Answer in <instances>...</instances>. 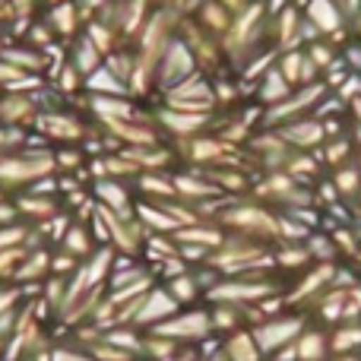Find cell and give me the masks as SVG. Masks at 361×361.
Listing matches in <instances>:
<instances>
[{
	"mask_svg": "<svg viewBox=\"0 0 361 361\" xmlns=\"http://www.w3.org/2000/svg\"><path fill=\"white\" fill-rule=\"evenodd\" d=\"M219 225L231 228V235L254 238L263 244L282 241V216L269 212L263 203H247V200H225V212H219Z\"/></svg>",
	"mask_w": 361,
	"mask_h": 361,
	"instance_id": "obj_1",
	"label": "cell"
},
{
	"mask_svg": "<svg viewBox=\"0 0 361 361\" xmlns=\"http://www.w3.org/2000/svg\"><path fill=\"white\" fill-rule=\"evenodd\" d=\"M269 295H282L279 282L276 279H244V276H231V279H219L216 286L206 292L209 305H238V307H250L260 305Z\"/></svg>",
	"mask_w": 361,
	"mask_h": 361,
	"instance_id": "obj_2",
	"label": "cell"
},
{
	"mask_svg": "<svg viewBox=\"0 0 361 361\" xmlns=\"http://www.w3.org/2000/svg\"><path fill=\"white\" fill-rule=\"evenodd\" d=\"M307 326V317L301 311H292V314H276V317H267L260 320V324L250 326V336H254L257 349L263 352V355H276L279 349H286V345H292L295 339L301 336V330Z\"/></svg>",
	"mask_w": 361,
	"mask_h": 361,
	"instance_id": "obj_3",
	"label": "cell"
},
{
	"mask_svg": "<svg viewBox=\"0 0 361 361\" xmlns=\"http://www.w3.org/2000/svg\"><path fill=\"white\" fill-rule=\"evenodd\" d=\"M324 95H326L324 80L311 82V86H298L286 102H279V105L263 111V124H267V130H276V127L288 124V121L307 118V111H317L320 108V99H324Z\"/></svg>",
	"mask_w": 361,
	"mask_h": 361,
	"instance_id": "obj_4",
	"label": "cell"
},
{
	"mask_svg": "<svg viewBox=\"0 0 361 361\" xmlns=\"http://www.w3.org/2000/svg\"><path fill=\"white\" fill-rule=\"evenodd\" d=\"M149 333H159L165 339L175 343H203L212 333V320H209V307H180L175 317H169L165 324L152 326Z\"/></svg>",
	"mask_w": 361,
	"mask_h": 361,
	"instance_id": "obj_5",
	"label": "cell"
},
{
	"mask_svg": "<svg viewBox=\"0 0 361 361\" xmlns=\"http://www.w3.org/2000/svg\"><path fill=\"white\" fill-rule=\"evenodd\" d=\"M165 108H175V111H187V114H209L216 108L212 82L203 73H193L190 80L178 82L175 89L165 92Z\"/></svg>",
	"mask_w": 361,
	"mask_h": 361,
	"instance_id": "obj_6",
	"label": "cell"
},
{
	"mask_svg": "<svg viewBox=\"0 0 361 361\" xmlns=\"http://www.w3.org/2000/svg\"><path fill=\"white\" fill-rule=\"evenodd\" d=\"M193 73H197V61H193L190 48H187L180 38H171V44L165 48V54L159 57V63H156V86L162 89V92H169L178 82L190 80Z\"/></svg>",
	"mask_w": 361,
	"mask_h": 361,
	"instance_id": "obj_7",
	"label": "cell"
},
{
	"mask_svg": "<svg viewBox=\"0 0 361 361\" xmlns=\"http://www.w3.org/2000/svg\"><path fill=\"white\" fill-rule=\"evenodd\" d=\"M54 169V152L0 156V184H32Z\"/></svg>",
	"mask_w": 361,
	"mask_h": 361,
	"instance_id": "obj_8",
	"label": "cell"
},
{
	"mask_svg": "<svg viewBox=\"0 0 361 361\" xmlns=\"http://www.w3.org/2000/svg\"><path fill=\"white\" fill-rule=\"evenodd\" d=\"M178 311H180V305H178L175 298H171L169 288H165V286H152L149 292H146L143 305H140V311H137V317H133L130 326H137V330H146V333H149L152 326L165 324V320L175 317Z\"/></svg>",
	"mask_w": 361,
	"mask_h": 361,
	"instance_id": "obj_9",
	"label": "cell"
},
{
	"mask_svg": "<svg viewBox=\"0 0 361 361\" xmlns=\"http://www.w3.org/2000/svg\"><path fill=\"white\" fill-rule=\"evenodd\" d=\"M276 133H279L288 146H295V149H307V152L326 143L324 121H320L317 114H311V118H298V121H288V124L276 127Z\"/></svg>",
	"mask_w": 361,
	"mask_h": 361,
	"instance_id": "obj_10",
	"label": "cell"
},
{
	"mask_svg": "<svg viewBox=\"0 0 361 361\" xmlns=\"http://www.w3.org/2000/svg\"><path fill=\"white\" fill-rule=\"evenodd\" d=\"M305 23L314 25V32L317 35H336L343 38L345 32H349V23H345L343 10H339L333 0H307L305 6Z\"/></svg>",
	"mask_w": 361,
	"mask_h": 361,
	"instance_id": "obj_11",
	"label": "cell"
},
{
	"mask_svg": "<svg viewBox=\"0 0 361 361\" xmlns=\"http://www.w3.org/2000/svg\"><path fill=\"white\" fill-rule=\"evenodd\" d=\"M92 193L99 197L95 203L105 206V209H111V212H118L121 219H137V203L130 200V190H127L121 180H111V178L95 180Z\"/></svg>",
	"mask_w": 361,
	"mask_h": 361,
	"instance_id": "obj_12",
	"label": "cell"
},
{
	"mask_svg": "<svg viewBox=\"0 0 361 361\" xmlns=\"http://www.w3.org/2000/svg\"><path fill=\"white\" fill-rule=\"evenodd\" d=\"M184 143V156L190 159L193 165H216V162H231V149L225 140L216 137H190V140H180Z\"/></svg>",
	"mask_w": 361,
	"mask_h": 361,
	"instance_id": "obj_13",
	"label": "cell"
},
{
	"mask_svg": "<svg viewBox=\"0 0 361 361\" xmlns=\"http://www.w3.org/2000/svg\"><path fill=\"white\" fill-rule=\"evenodd\" d=\"M159 124L178 140H190L209 127V114H187V111H175V108H162L159 111Z\"/></svg>",
	"mask_w": 361,
	"mask_h": 361,
	"instance_id": "obj_14",
	"label": "cell"
},
{
	"mask_svg": "<svg viewBox=\"0 0 361 361\" xmlns=\"http://www.w3.org/2000/svg\"><path fill=\"white\" fill-rule=\"evenodd\" d=\"M298 361H330V330L320 326H305L301 336L295 339Z\"/></svg>",
	"mask_w": 361,
	"mask_h": 361,
	"instance_id": "obj_15",
	"label": "cell"
},
{
	"mask_svg": "<svg viewBox=\"0 0 361 361\" xmlns=\"http://www.w3.org/2000/svg\"><path fill=\"white\" fill-rule=\"evenodd\" d=\"M361 352V320H343L330 326V358L333 355H358Z\"/></svg>",
	"mask_w": 361,
	"mask_h": 361,
	"instance_id": "obj_16",
	"label": "cell"
},
{
	"mask_svg": "<svg viewBox=\"0 0 361 361\" xmlns=\"http://www.w3.org/2000/svg\"><path fill=\"white\" fill-rule=\"evenodd\" d=\"M222 358L225 361H263V352L257 349L254 336H250V326L238 333H228L222 343Z\"/></svg>",
	"mask_w": 361,
	"mask_h": 361,
	"instance_id": "obj_17",
	"label": "cell"
},
{
	"mask_svg": "<svg viewBox=\"0 0 361 361\" xmlns=\"http://www.w3.org/2000/svg\"><path fill=\"white\" fill-rule=\"evenodd\" d=\"M333 187H336V193H339V200H343L345 206L352 209V203L361 197V169H358V162L352 159V162H345V165H339V169H333Z\"/></svg>",
	"mask_w": 361,
	"mask_h": 361,
	"instance_id": "obj_18",
	"label": "cell"
},
{
	"mask_svg": "<svg viewBox=\"0 0 361 361\" xmlns=\"http://www.w3.org/2000/svg\"><path fill=\"white\" fill-rule=\"evenodd\" d=\"M171 238H175L178 244H197V247H206V250L212 254V250H216L219 244L225 241V231L219 228V225H203V222H200V225H187V228H178Z\"/></svg>",
	"mask_w": 361,
	"mask_h": 361,
	"instance_id": "obj_19",
	"label": "cell"
},
{
	"mask_svg": "<svg viewBox=\"0 0 361 361\" xmlns=\"http://www.w3.org/2000/svg\"><path fill=\"white\" fill-rule=\"evenodd\" d=\"M292 92H295V89L286 82V76L279 73V67H276V63L260 76V82H257V95H260V102H263L267 108H273V105H279V102H286Z\"/></svg>",
	"mask_w": 361,
	"mask_h": 361,
	"instance_id": "obj_20",
	"label": "cell"
},
{
	"mask_svg": "<svg viewBox=\"0 0 361 361\" xmlns=\"http://www.w3.org/2000/svg\"><path fill=\"white\" fill-rule=\"evenodd\" d=\"M137 222L143 225V228H152L156 235H175V231L180 228V225L162 209V206L149 203V200H140L137 203Z\"/></svg>",
	"mask_w": 361,
	"mask_h": 361,
	"instance_id": "obj_21",
	"label": "cell"
},
{
	"mask_svg": "<svg viewBox=\"0 0 361 361\" xmlns=\"http://www.w3.org/2000/svg\"><path fill=\"white\" fill-rule=\"evenodd\" d=\"M35 118V102L29 95H6L0 99V121L6 127H25Z\"/></svg>",
	"mask_w": 361,
	"mask_h": 361,
	"instance_id": "obj_22",
	"label": "cell"
},
{
	"mask_svg": "<svg viewBox=\"0 0 361 361\" xmlns=\"http://www.w3.org/2000/svg\"><path fill=\"white\" fill-rule=\"evenodd\" d=\"M61 250H67V254L76 257V260L92 257L95 254V238H92V231H89V225H82V222L70 225L67 235L61 238Z\"/></svg>",
	"mask_w": 361,
	"mask_h": 361,
	"instance_id": "obj_23",
	"label": "cell"
},
{
	"mask_svg": "<svg viewBox=\"0 0 361 361\" xmlns=\"http://www.w3.org/2000/svg\"><path fill=\"white\" fill-rule=\"evenodd\" d=\"M209 320H212V333H238L247 326V314L238 305H209Z\"/></svg>",
	"mask_w": 361,
	"mask_h": 361,
	"instance_id": "obj_24",
	"label": "cell"
},
{
	"mask_svg": "<svg viewBox=\"0 0 361 361\" xmlns=\"http://www.w3.org/2000/svg\"><path fill=\"white\" fill-rule=\"evenodd\" d=\"M48 276H51V250L48 247H32L29 254H25V260L19 263V269H16L13 279L38 282V279H48Z\"/></svg>",
	"mask_w": 361,
	"mask_h": 361,
	"instance_id": "obj_25",
	"label": "cell"
},
{
	"mask_svg": "<svg viewBox=\"0 0 361 361\" xmlns=\"http://www.w3.org/2000/svg\"><path fill=\"white\" fill-rule=\"evenodd\" d=\"M42 130L54 140H82L86 127L80 124V118H70V114L54 111V114H44L42 118Z\"/></svg>",
	"mask_w": 361,
	"mask_h": 361,
	"instance_id": "obj_26",
	"label": "cell"
},
{
	"mask_svg": "<svg viewBox=\"0 0 361 361\" xmlns=\"http://www.w3.org/2000/svg\"><path fill=\"white\" fill-rule=\"evenodd\" d=\"M137 184H140V190H143V193H149L152 203L175 197V178L165 175V171H140Z\"/></svg>",
	"mask_w": 361,
	"mask_h": 361,
	"instance_id": "obj_27",
	"label": "cell"
},
{
	"mask_svg": "<svg viewBox=\"0 0 361 361\" xmlns=\"http://www.w3.org/2000/svg\"><path fill=\"white\" fill-rule=\"evenodd\" d=\"M16 209H19V216H29V219H42V222H48L51 216H57V212H61V206H57L54 197L25 193V197L16 200Z\"/></svg>",
	"mask_w": 361,
	"mask_h": 361,
	"instance_id": "obj_28",
	"label": "cell"
},
{
	"mask_svg": "<svg viewBox=\"0 0 361 361\" xmlns=\"http://www.w3.org/2000/svg\"><path fill=\"white\" fill-rule=\"evenodd\" d=\"M165 288H169L171 298H175L180 307H193V305H197V298L203 295V288H200L193 269H187V273H180V276H175V279H169V286H165Z\"/></svg>",
	"mask_w": 361,
	"mask_h": 361,
	"instance_id": "obj_29",
	"label": "cell"
},
{
	"mask_svg": "<svg viewBox=\"0 0 361 361\" xmlns=\"http://www.w3.org/2000/svg\"><path fill=\"white\" fill-rule=\"evenodd\" d=\"M282 171H286L292 180H298V184H305L307 178H314V175H320V162L311 156L307 149H298V152H288V159H286V165H282Z\"/></svg>",
	"mask_w": 361,
	"mask_h": 361,
	"instance_id": "obj_30",
	"label": "cell"
},
{
	"mask_svg": "<svg viewBox=\"0 0 361 361\" xmlns=\"http://www.w3.org/2000/svg\"><path fill=\"white\" fill-rule=\"evenodd\" d=\"M70 63H73L76 70H80V76L86 80L89 73H95L99 70V63H102V54L95 51V44L89 42L86 35H80L73 42V51H70Z\"/></svg>",
	"mask_w": 361,
	"mask_h": 361,
	"instance_id": "obj_31",
	"label": "cell"
},
{
	"mask_svg": "<svg viewBox=\"0 0 361 361\" xmlns=\"http://www.w3.org/2000/svg\"><path fill=\"white\" fill-rule=\"evenodd\" d=\"M76 19H80V10H76L70 0H63V4H54L48 13V25L51 32H57V35H76Z\"/></svg>",
	"mask_w": 361,
	"mask_h": 361,
	"instance_id": "obj_32",
	"label": "cell"
},
{
	"mask_svg": "<svg viewBox=\"0 0 361 361\" xmlns=\"http://www.w3.org/2000/svg\"><path fill=\"white\" fill-rule=\"evenodd\" d=\"M305 63H307V54L301 48L295 51H282L279 57H276V67H279V73L286 76V82L292 89L301 86V76H305Z\"/></svg>",
	"mask_w": 361,
	"mask_h": 361,
	"instance_id": "obj_33",
	"label": "cell"
},
{
	"mask_svg": "<svg viewBox=\"0 0 361 361\" xmlns=\"http://www.w3.org/2000/svg\"><path fill=\"white\" fill-rule=\"evenodd\" d=\"M178 352H180V345L175 343V339H165V336H159V333H146L143 352H140V355L149 358V361H171Z\"/></svg>",
	"mask_w": 361,
	"mask_h": 361,
	"instance_id": "obj_34",
	"label": "cell"
},
{
	"mask_svg": "<svg viewBox=\"0 0 361 361\" xmlns=\"http://www.w3.org/2000/svg\"><path fill=\"white\" fill-rule=\"evenodd\" d=\"M352 137L345 133V137H333V140H326L324 143V162L326 165H333V169H339V165H345V162H352L355 159V149H352Z\"/></svg>",
	"mask_w": 361,
	"mask_h": 361,
	"instance_id": "obj_35",
	"label": "cell"
},
{
	"mask_svg": "<svg viewBox=\"0 0 361 361\" xmlns=\"http://www.w3.org/2000/svg\"><path fill=\"white\" fill-rule=\"evenodd\" d=\"M86 89L92 95H102V92H105V95H121V92H127V86L108 67H99L95 73H89L86 76Z\"/></svg>",
	"mask_w": 361,
	"mask_h": 361,
	"instance_id": "obj_36",
	"label": "cell"
},
{
	"mask_svg": "<svg viewBox=\"0 0 361 361\" xmlns=\"http://www.w3.org/2000/svg\"><path fill=\"white\" fill-rule=\"evenodd\" d=\"M305 244H307V250H311L314 263H336L339 250H336V244H333L330 235H324V231H311Z\"/></svg>",
	"mask_w": 361,
	"mask_h": 361,
	"instance_id": "obj_37",
	"label": "cell"
},
{
	"mask_svg": "<svg viewBox=\"0 0 361 361\" xmlns=\"http://www.w3.org/2000/svg\"><path fill=\"white\" fill-rule=\"evenodd\" d=\"M200 19H203V25L209 32H228V25H231V16H228V10H225L219 0H209V4H203V10H200Z\"/></svg>",
	"mask_w": 361,
	"mask_h": 361,
	"instance_id": "obj_38",
	"label": "cell"
},
{
	"mask_svg": "<svg viewBox=\"0 0 361 361\" xmlns=\"http://www.w3.org/2000/svg\"><path fill=\"white\" fill-rule=\"evenodd\" d=\"M86 38L95 44V51H99L102 57H108V54H114V51H118V48H114V25H108V23L105 25L92 23L86 29Z\"/></svg>",
	"mask_w": 361,
	"mask_h": 361,
	"instance_id": "obj_39",
	"label": "cell"
},
{
	"mask_svg": "<svg viewBox=\"0 0 361 361\" xmlns=\"http://www.w3.org/2000/svg\"><path fill=\"white\" fill-rule=\"evenodd\" d=\"M25 254H29V247L25 244H19V247H10V250H0V279H6V276H16L19 263L25 260Z\"/></svg>",
	"mask_w": 361,
	"mask_h": 361,
	"instance_id": "obj_40",
	"label": "cell"
},
{
	"mask_svg": "<svg viewBox=\"0 0 361 361\" xmlns=\"http://www.w3.org/2000/svg\"><path fill=\"white\" fill-rule=\"evenodd\" d=\"M82 76H80V70L73 67V63H63V70L61 73H54V86L57 89H63V92H73V89H80L82 86Z\"/></svg>",
	"mask_w": 361,
	"mask_h": 361,
	"instance_id": "obj_41",
	"label": "cell"
},
{
	"mask_svg": "<svg viewBox=\"0 0 361 361\" xmlns=\"http://www.w3.org/2000/svg\"><path fill=\"white\" fill-rule=\"evenodd\" d=\"M48 361H95V358L86 349H80V345H51Z\"/></svg>",
	"mask_w": 361,
	"mask_h": 361,
	"instance_id": "obj_42",
	"label": "cell"
},
{
	"mask_svg": "<svg viewBox=\"0 0 361 361\" xmlns=\"http://www.w3.org/2000/svg\"><path fill=\"white\" fill-rule=\"evenodd\" d=\"M23 70H16L13 63H6V61H0V86H13L16 80H23Z\"/></svg>",
	"mask_w": 361,
	"mask_h": 361,
	"instance_id": "obj_43",
	"label": "cell"
},
{
	"mask_svg": "<svg viewBox=\"0 0 361 361\" xmlns=\"http://www.w3.org/2000/svg\"><path fill=\"white\" fill-rule=\"evenodd\" d=\"M82 162L80 152H67V149H54V165H67V169H76Z\"/></svg>",
	"mask_w": 361,
	"mask_h": 361,
	"instance_id": "obj_44",
	"label": "cell"
},
{
	"mask_svg": "<svg viewBox=\"0 0 361 361\" xmlns=\"http://www.w3.org/2000/svg\"><path fill=\"white\" fill-rule=\"evenodd\" d=\"M16 219H19V209H16V203H4L0 200V222H6V225H16Z\"/></svg>",
	"mask_w": 361,
	"mask_h": 361,
	"instance_id": "obj_45",
	"label": "cell"
},
{
	"mask_svg": "<svg viewBox=\"0 0 361 361\" xmlns=\"http://www.w3.org/2000/svg\"><path fill=\"white\" fill-rule=\"evenodd\" d=\"M171 361H200V352H197V349H180Z\"/></svg>",
	"mask_w": 361,
	"mask_h": 361,
	"instance_id": "obj_46",
	"label": "cell"
},
{
	"mask_svg": "<svg viewBox=\"0 0 361 361\" xmlns=\"http://www.w3.org/2000/svg\"><path fill=\"white\" fill-rule=\"evenodd\" d=\"M330 361H361V355H333Z\"/></svg>",
	"mask_w": 361,
	"mask_h": 361,
	"instance_id": "obj_47",
	"label": "cell"
},
{
	"mask_svg": "<svg viewBox=\"0 0 361 361\" xmlns=\"http://www.w3.org/2000/svg\"><path fill=\"white\" fill-rule=\"evenodd\" d=\"M355 162H358V169H361V149H358V156H355Z\"/></svg>",
	"mask_w": 361,
	"mask_h": 361,
	"instance_id": "obj_48",
	"label": "cell"
},
{
	"mask_svg": "<svg viewBox=\"0 0 361 361\" xmlns=\"http://www.w3.org/2000/svg\"><path fill=\"white\" fill-rule=\"evenodd\" d=\"M48 4H63V0H48Z\"/></svg>",
	"mask_w": 361,
	"mask_h": 361,
	"instance_id": "obj_49",
	"label": "cell"
},
{
	"mask_svg": "<svg viewBox=\"0 0 361 361\" xmlns=\"http://www.w3.org/2000/svg\"><path fill=\"white\" fill-rule=\"evenodd\" d=\"M358 355H361V352H358Z\"/></svg>",
	"mask_w": 361,
	"mask_h": 361,
	"instance_id": "obj_50",
	"label": "cell"
}]
</instances>
